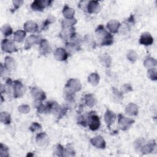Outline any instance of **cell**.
Returning a JSON list of instances; mask_svg holds the SVG:
<instances>
[{
	"label": "cell",
	"mask_w": 157,
	"mask_h": 157,
	"mask_svg": "<svg viewBox=\"0 0 157 157\" xmlns=\"http://www.w3.org/2000/svg\"><path fill=\"white\" fill-rule=\"evenodd\" d=\"M68 53L67 51L63 48H58L54 53V58L60 61H66L67 59Z\"/></svg>",
	"instance_id": "4fadbf2b"
},
{
	"label": "cell",
	"mask_w": 157,
	"mask_h": 157,
	"mask_svg": "<svg viewBox=\"0 0 157 157\" xmlns=\"http://www.w3.org/2000/svg\"><path fill=\"white\" fill-rule=\"evenodd\" d=\"M132 90V87L129 83L124 84L121 87V92L122 93V94H123V93H128L129 92L131 91Z\"/></svg>",
	"instance_id": "ab89813d"
},
{
	"label": "cell",
	"mask_w": 157,
	"mask_h": 157,
	"mask_svg": "<svg viewBox=\"0 0 157 157\" xmlns=\"http://www.w3.org/2000/svg\"><path fill=\"white\" fill-rule=\"evenodd\" d=\"M36 141L39 145H45L48 144L49 137L45 132H39L36 136Z\"/></svg>",
	"instance_id": "ffe728a7"
},
{
	"label": "cell",
	"mask_w": 157,
	"mask_h": 157,
	"mask_svg": "<svg viewBox=\"0 0 157 157\" xmlns=\"http://www.w3.org/2000/svg\"><path fill=\"white\" fill-rule=\"evenodd\" d=\"M134 122V120L131 118L126 117L121 114L118 115V125L120 128L123 131H126L129 129Z\"/></svg>",
	"instance_id": "277c9868"
},
{
	"label": "cell",
	"mask_w": 157,
	"mask_h": 157,
	"mask_svg": "<svg viewBox=\"0 0 157 157\" xmlns=\"http://www.w3.org/2000/svg\"><path fill=\"white\" fill-rule=\"evenodd\" d=\"M87 123L90 129L92 131H96L99 128L100 120L98 116L96 115H91L88 117Z\"/></svg>",
	"instance_id": "52a82bcc"
},
{
	"label": "cell",
	"mask_w": 157,
	"mask_h": 157,
	"mask_svg": "<svg viewBox=\"0 0 157 157\" xmlns=\"http://www.w3.org/2000/svg\"><path fill=\"white\" fill-rule=\"evenodd\" d=\"M156 65V61L155 59L153 58H147L144 62V66L147 69L155 67Z\"/></svg>",
	"instance_id": "1f68e13d"
},
{
	"label": "cell",
	"mask_w": 157,
	"mask_h": 157,
	"mask_svg": "<svg viewBox=\"0 0 157 157\" xmlns=\"http://www.w3.org/2000/svg\"><path fill=\"white\" fill-rule=\"evenodd\" d=\"M18 110L21 113L26 114L30 112V107L28 105L23 104L18 107Z\"/></svg>",
	"instance_id": "74e56055"
},
{
	"label": "cell",
	"mask_w": 157,
	"mask_h": 157,
	"mask_svg": "<svg viewBox=\"0 0 157 157\" xmlns=\"http://www.w3.org/2000/svg\"><path fill=\"white\" fill-rule=\"evenodd\" d=\"M75 155V153L74 151L70 147H67L66 149H64V153H63V156H74Z\"/></svg>",
	"instance_id": "7bdbcfd3"
},
{
	"label": "cell",
	"mask_w": 157,
	"mask_h": 157,
	"mask_svg": "<svg viewBox=\"0 0 157 157\" xmlns=\"http://www.w3.org/2000/svg\"><path fill=\"white\" fill-rule=\"evenodd\" d=\"M1 49L7 53H13L17 51V47L15 43L7 39H4L1 41Z\"/></svg>",
	"instance_id": "5b68a950"
},
{
	"label": "cell",
	"mask_w": 157,
	"mask_h": 157,
	"mask_svg": "<svg viewBox=\"0 0 157 157\" xmlns=\"http://www.w3.org/2000/svg\"><path fill=\"white\" fill-rule=\"evenodd\" d=\"M0 156H9V148L2 144L0 145Z\"/></svg>",
	"instance_id": "8d00e7d4"
},
{
	"label": "cell",
	"mask_w": 157,
	"mask_h": 157,
	"mask_svg": "<svg viewBox=\"0 0 157 157\" xmlns=\"http://www.w3.org/2000/svg\"><path fill=\"white\" fill-rule=\"evenodd\" d=\"M56 21V18L55 17H54L52 15H49L48 16V17L47 18V19L45 20V21L44 22L43 25H42V28H45L46 27H47L49 25L52 24L53 23H55Z\"/></svg>",
	"instance_id": "e575fe53"
},
{
	"label": "cell",
	"mask_w": 157,
	"mask_h": 157,
	"mask_svg": "<svg viewBox=\"0 0 157 157\" xmlns=\"http://www.w3.org/2000/svg\"><path fill=\"white\" fill-rule=\"evenodd\" d=\"M62 13L66 18L69 19L74 18L75 14V10L74 9L69 7L67 5H65L63 9Z\"/></svg>",
	"instance_id": "603a6c76"
},
{
	"label": "cell",
	"mask_w": 157,
	"mask_h": 157,
	"mask_svg": "<svg viewBox=\"0 0 157 157\" xmlns=\"http://www.w3.org/2000/svg\"><path fill=\"white\" fill-rule=\"evenodd\" d=\"M120 23L116 20H111L107 23V28L111 33H117L120 27Z\"/></svg>",
	"instance_id": "2e32d148"
},
{
	"label": "cell",
	"mask_w": 157,
	"mask_h": 157,
	"mask_svg": "<svg viewBox=\"0 0 157 157\" xmlns=\"http://www.w3.org/2000/svg\"><path fill=\"white\" fill-rule=\"evenodd\" d=\"M24 29L26 32L35 33L38 30L37 24L32 20H28L24 24Z\"/></svg>",
	"instance_id": "d6986e66"
},
{
	"label": "cell",
	"mask_w": 157,
	"mask_h": 157,
	"mask_svg": "<svg viewBox=\"0 0 157 157\" xmlns=\"http://www.w3.org/2000/svg\"><path fill=\"white\" fill-rule=\"evenodd\" d=\"M76 35L75 28L74 27L64 28L59 33V36L64 40L74 39Z\"/></svg>",
	"instance_id": "8992f818"
},
{
	"label": "cell",
	"mask_w": 157,
	"mask_h": 157,
	"mask_svg": "<svg viewBox=\"0 0 157 157\" xmlns=\"http://www.w3.org/2000/svg\"><path fill=\"white\" fill-rule=\"evenodd\" d=\"M40 38L39 36H35V35H31L30 36H29L26 41H25V49H29L33 45L40 43Z\"/></svg>",
	"instance_id": "ac0fdd59"
},
{
	"label": "cell",
	"mask_w": 157,
	"mask_h": 157,
	"mask_svg": "<svg viewBox=\"0 0 157 157\" xmlns=\"http://www.w3.org/2000/svg\"><path fill=\"white\" fill-rule=\"evenodd\" d=\"M4 67L7 70H13L15 67V61L10 56H7L4 59Z\"/></svg>",
	"instance_id": "484cf974"
},
{
	"label": "cell",
	"mask_w": 157,
	"mask_h": 157,
	"mask_svg": "<svg viewBox=\"0 0 157 157\" xmlns=\"http://www.w3.org/2000/svg\"><path fill=\"white\" fill-rule=\"evenodd\" d=\"M64 148L61 144H58L55 147L54 152L57 156H63Z\"/></svg>",
	"instance_id": "f35d334b"
},
{
	"label": "cell",
	"mask_w": 157,
	"mask_h": 157,
	"mask_svg": "<svg viewBox=\"0 0 157 157\" xmlns=\"http://www.w3.org/2000/svg\"><path fill=\"white\" fill-rule=\"evenodd\" d=\"M42 129V126L37 122H33L29 127V130L31 132H36Z\"/></svg>",
	"instance_id": "60d3db41"
},
{
	"label": "cell",
	"mask_w": 157,
	"mask_h": 157,
	"mask_svg": "<svg viewBox=\"0 0 157 157\" xmlns=\"http://www.w3.org/2000/svg\"><path fill=\"white\" fill-rule=\"evenodd\" d=\"M39 46V50L41 55H45L49 54L51 52L52 48L48 43V42L46 39H42L40 40Z\"/></svg>",
	"instance_id": "5bb4252c"
},
{
	"label": "cell",
	"mask_w": 157,
	"mask_h": 157,
	"mask_svg": "<svg viewBox=\"0 0 157 157\" xmlns=\"http://www.w3.org/2000/svg\"><path fill=\"white\" fill-rule=\"evenodd\" d=\"M78 123L83 126H86L87 124V121L83 117H79L78 118Z\"/></svg>",
	"instance_id": "ee69618b"
},
{
	"label": "cell",
	"mask_w": 157,
	"mask_h": 157,
	"mask_svg": "<svg viewBox=\"0 0 157 157\" xmlns=\"http://www.w3.org/2000/svg\"><path fill=\"white\" fill-rule=\"evenodd\" d=\"M147 76L148 77L153 81L156 80L157 79V72L156 67H152L148 69L147 70Z\"/></svg>",
	"instance_id": "836d02e7"
},
{
	"label": "cell",
	"mask_w": 157,
	"mask_h": 157,
	"mask_svg": "<svg viewBox=\"0 0 157 157\" xmlns=\"http://www.w3.org/2000/svg\"><path fill=\"white\" fill-rule=\"evenodd\" d=\"M13 5V9L12 10H13V11H15L16 10H17L23 3V1L21 0H15L12 1Z\"/></svg>",
	"instance_id": "b9f144b4"
},
{
	"label": "cell",
	"mask_w": 157,
	"mask_h": 157,
	"mask_svg": "<svg viewBox=\"0 0 157 157\" xmlns=\"http://www.w3.org/2000/svg\"><path fill=\"white\" fill-rule=\"evenodd\" d=\"M32 97L36 101H42L46 99L45 93L40 89L34 87L31 90Z\"/></svg>",
	"instance_id": "30bf717a"
},
{
	"label": "cell",
	"mask_w": 157,
	"mask_h": 157,
	"mask_svg": "<svg viewBox=\"0 0 157 157\" xmlns=\"http://www.w3.org/2000/svg\"><path fill=\"white\" fill-rule=\"evenodd\" d=\"M126 57L130 61L134 63L136 61L137 58V54L135 51L131 50L127 53Z\"/></svg>",
	"instance_id": "d590c367"
},
{
	"label": "cell",
	"mask_w": 157,
	"mask_h": 157,
	"mask_svg": "<svg viewBox=\"0 0 157 157\" xmlns=\"http://www.w3.org/2000/svg\"><path fill=\"white\" fill-rule=\"evenodd\" d=\"M1 32L2 33V34L7 37V36H9L10 35H11L13 33V31H12V28H11V26L8 25V24H5L1 28Z\"/></svg>",
	"instance_id": "d6a6232c"
},
{
	"label": "cell",
	"mask_w": 157,
	"mask_h": 157,
	"mask_svg": "<svg viewBox=\"0 0 157 157\" xmlns=\"http://www.w3.org/2000/svg\"><path fill=\"white\" fill-rule=\"evenodd\" d=\"M100 80V76L97 72L91 73L88 77V82L93 86H96Z\"/></svg>",
	"instance_id": "d4e9b609"
},
{
	"label": "cell",
	"mask_w": 157,
	"mask_h": 157,
	"mask_svg": "<svg viewBox=\"0 0 157 157\" xmlns=\"http://www.w3.org/2000/svg\"><path fill=\"white\" fill-rule=\"evenodd\" d=\"M25 93V88L21 82L15 80L12 84V94L15 98L21 97Z\"/></svg>",
	"instance_id": "3957f363"
},
{
	"label": "cell",
	"mask_w": 157,
	"mask_h": 157,
	"mask_svg": "<svg viewBox=\"0 0 157 157\" xmlns=\"http://www.w3.org/2000/svg\"><path fill=\"white\" fill-rule=\"evenodd\" d=\"M115 119H116L115 113L113 111L109 109H107L104 115V120L107 126L108 127H110L115 122Z\"/></svg>",
	"instance_id": "9a60e30c"
},
{
	"label": "cell",
	"mask_w": 157,
	"mask_h": 157,
	"mask_svg": "<svg viewBox=\"0 0 157 157\" xmlns=\"http://www.w3.org/2000/svg\"><path fill=\"white\" fill-rule=\"evenodd\" d=\"M95 33L97 38L100 40L101 45H110L113 43V36L105 29L104 26L102 25H100L97 27Z\"/></svg>",
	"instance_id": "6da1fadb"
},
{
	"label": "cell",
	"mask_w": 157,
	"mask_h": 157,
	"mask_svg": "<svg viewBox=\"0 0 157 157\" xmlns=\"http://www.w3.org/2000/svg\"><path fill=\"white\" fill-rule=\"evenodd\" d=\"M100 9L99 2L97 1H90L86 6V10L89 13H98Z\"/></svg>",
	"instance_id": "8fae6325"
},
{
	"label": "cell",
	"mask_w": 157,
	"mask_h": 157,
	"mask_svg": "<svg viewBox=\"0 0 157 157\" xmlns=\"http://www.w3.org/2000/svg\"><path fill=\"white\" fill-rule=\"evenodd\" d=\"M77 22V20L74 18H65L62 20L61 21V25L63 28H69V27H73V26L76 24Z\"/></svg>",
	"instance_id": "f1b7e54d"
},
{
	"label": "cell",
	"mask_w": 157,
	"mask_h": 157,
	"mask_svg": "<svg viewBox=\"0 0 157 157\" xmlns=\"http://www.w3.org/2000/svg\"><path fill=\"white\" fill-rule=\"evenodd\" d=\"M0 121L2 123L9 124L11 122V116L6 112H2L0 113Z\"/></svg>",
	"instance_id": "83f0119b"
},
{
	"label": "cell",
	"mask_w": 157,
	"mask_h": 157,
	"mask_svg": "<svg viewBox=\"0 0 157 157\" xmlns=\"http://www.w3.org/2000/svg\"><path fill=\"white\" fill-rule=\"evenodd\" d=\"M156 147L155 142H149L146 144H143L140 147V150L142 153L148 154L151 153Z\"/></svg>",
	"instance_id": "44dd1931"
},
{
	"label": "cell",
	"mask_w": 157,
	"mask_h": 157,
	"mask_svg": "<svg viewBox=\"0 0 157 157\" xmlns=\"http://www.w3.org/2000/svg\"><path fill=\"white\" fill-rule=\"evenodd\" d=\"M112 94L113 99L115 102H120L123 99V94L121 91H118L116 88H112Z\"/></svg>",
	"instance_id": "4dcf8cb0"
},
{
	"label": "cell",
	"mask_w": 157,
	"mask_h": 157,
	"mask_svg": "<svg viewBox=\"0 0 157 157\" xmlns=\"http://www.w3.org/2000/svg\"><path fill=\"white\" fill-rule=\"evenodd\" d=\"M52 1H42L36 0L33 2L31 5V7L33 10L35 11H43L46 6H49Z\"/></svg>",
	"instance_id": "ba28073f"
},
{
	"label": "cell",
	"mask_w": 157,
	"mask_h": 157,
	"mask_svg": "<svg viewBox=\"0 0 157 157\" xmlns=\"http://www.w3.org/2000/svg\"><path fill=\"white\" fill-rule=\"evenodd\" d=\"M90 142L91 144L98 148H105L106 144L104 138L101 136H97L91 139Z\"/></svg>",
	"instance_id": "7c38bea8"
},
{
	"label": "cell",
	"mask_w": 157,
	"mask_h": 157,
	"mask_svg": "<svg viewBox=\"0 0 157 157\" xmlns=\"http://www.w3.org/2000/svg\"><path fill=\"white\" fill-rule=\"evenodd\" d=\"M153 38L151 34L148 32H144L141 34L139 43L142 45L148 46L153 44Z\"/></svg>",
	"instance_id": "9c48e42d"
},
{
	"label": "cell",
	"mask_w": 157,
	"mask_h": 157,
	"mask_svg": "<svg viewBox=\"0 0 157 157\" xmlns=\"http://www.w3.org/2000/svg\"><path fill=\"white\" fill-rule=\"evenodd\" d=\"M64 88V91L71 94H74L81 90L82 84L78 79L71 78L67 81Z\"/></svg>",
	"instance_id": "7a4b0ae2"
},
{
	"label": "cell",
	"mask_w": 157,
	"mask_h": 157,
	"mask_svg": "<svg viewBox=\"0 0 157 157\" xmlns=\"http://www.w3.org/2000/svg\"><path fill=\"white\" fill-rule=\"evenodd\" d=\"M97 102L96 98L92 94H87L85 96V103L88 107H92L96 105Z\"/></svg>",
	"instance_id": "cb8c5ba5"
},
{
	"label": "cell",
	"mask_w": 157,
	"mask_h": 157,
	"mask_svg": "<svg viewBox=\"0 0 157 157\" xmlns=\"http://www.w3.org/2000/svg\"><path fill=\"white\" fill-rule=\"evenodd\" d=\"M100 61L102 65L105 67H110L112 63V59L110 56L107 53H104L100 57Z\"/></svg>",
	"instance_id": "f546056e"
},
{
	"label": "cell",
	"mask_w": 157,
	"mask_h": 157,
	"mask_svg": "<svg viewBox=\"0 0 157 157\" xmlns=\"http://www.w3.org/2000/svg\"><path fill=\"white\" fill-rule=\"evenodd\" d=\"M26 37V31L24 30H17L14 33V40L17 42H21Z\"/></svg>",
	"instance_id": "4316f807"
},
{
	"label": "cell",
	"mask_w": 157,
	"mask_h": 157,
	"mask_svg": "<svg viewBox=\"0 0 157 157\" xmlns=\"http://www.w3.org/2000/svg\"><path fill=\"white\" fill-rule=\"evenodd\" d=\"M80 49V45L74 42H67L66 44V50L67 51V53H74Z\"/></svg>",
	"instance_id": "7402d4cb"
},
{
	"label": "cell",
	"mask_w": 157,
	"mask_h": 157,
	"mask_svg": "<svg viewBox=\"0 0 157 157\" xmlns=\"http://www.w3.org/2000/svg\"><path fill=\"white\" fill-rule=\"evenodd\" d=\"M125 113L130 116H135L138 114L139 109L138 106L132 102L129 103L125 107Z\"/></svg>",
	"instance_id": "e0dca14e"
}]
</instances>
